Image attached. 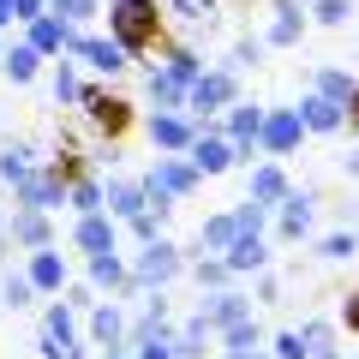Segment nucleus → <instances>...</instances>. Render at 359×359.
<instances>
[{
  "label": "nucleus",
  "mask_w": 359,
  "mask_h": 359,
  "mask_svg": "<svg viewBox=\"0 0 359 359\" xmlns=\"http://www.w3.org/2000/svg\"><path fill=\"white\" fill-rule=\"evenodd\" d=\"M108 36H114L126 54L156 48V36H162V13H156V0H120V6H108Z\"/></svg>",
  "instance_id": "f257e3e1"
},
{
  "label": "nucleus",
  "mask_w": 359,
  "mask_h": 359,
  "mask_svg": "<svg viewBox=\"0 0 359 359\" xmlns=\"http://www.w3.org/2000/svg\"><path fill=\"white\" fill-rule=\"evenodd\" d=\"M180 269H186L180 245L156 240V245H144V252H138V264H132V287H138V294H162V287L180 276Z\"/></svg>",
  "instance_id": "f03ea898"
},
{
  "label": "nucleus",
  "mask_w": 359,
  "mask_h": 359,
  "mask_svg": "<svg viewBox=\"0 0 359 359\" xmlns=\"http://www.w3.org/2000/svg\"><path fill=\"white\" fill-rule=\"evenodd\" d=\"M233 96H240L233 72H228V66H210V72L186 90V108H192V114H204V120H216V114H228V108H233Z\"/></svg>",
  "instance_id": "7ed1b4c3"
},
{
  "label": "nucleus",
  "mask_w": 359,
  "mask_h": 359,
  "mask_svg": "<svg viewBox=\"0 0 359 359\" xmlns=\"http://www.w3.org/2000/svg\"><path fill=\"white\" fill-rule=\"evenodd\" d=\"M198 186V168L186 156H156V168L144 174V192L150 198H186Z\"/></svg>",
  "instance_id": "20e7f679"
},
{
  "label": "nucleus",
  "mask_w": 359,
  "mask_h": 359,
  "mask_svg": "<svg viewBox=\"0 0 359 359\" xmlns=\"http://www.w3.org/2000/svg\"><path fill=\"white\" fill-rule=\"evenodd\" d=\"M72 54H78V60L90 66V72H102V78H114V72H126V66H132V54L120 48L114 36H84V30H78Z\"/></svg>",
  "instance_id": "39448f33"
},
{
  "label": "nucleus",
  "mask_w": 359,
  "mask_h": 359,
  "mask_svg": "<svg viewBox=\"0 0 359 359\" xmlns=\"http://www.w3.org/2000/svg\"><path fill=\"white\" fill-rule=\"evenodd\" d=\"M222 138H233V150L252 162L257 138H264V108H257V102H233L228 114H222Z\"/></svg>",
  "instance_id": "423d86ee"
},
{
  "label": "nucleus",
  "mask_w": 359,
  "mask_h": 359,
  "mask_svg": "<svg viewBox=\"0 0 359 359\" xmlns=\"http://www.w3.org/2000/svg\"><path fill=\"white\" fill-rule=\"evenodd\" d=\"M186 162L198 168V174H228L233 162H245L240 150H233V138H222V126H210V132H198V144H192V156Z\"/></svg>",
  "instance_id": "0eeeda50"
},
{
  "label": "nucleus",
  "mask_w": 359,
  "mask_h": 359,
  "mask_svg": "<svg viewBox=\"0 0 359 359\" xmlns=\"http://www.w3.org/2000/svg\"><path fill=\"white\" fill-rule=\"evenodd\" d=\"M299 138H306V120H299V108H269V114H264V138H257V150L287 156Z\"/></svg>",
  "instance_id": "6e6552de"
},
{
  "label": "nucleus",
  "mask_w": 359,
  "mask_h": 359,
  "mask_svg": "<svg viewBox=\"0 0 359 359\" xmlns=\"http://www.w3.org/2000/svg\"><path fill=\"white\" fill-rule=\"evenodd\" d=\"M13 198H18V210H42V216H48V210L66 204V180L54 174V168H36V174H30Z\"/></svg>",
  "instance_id": "1a4fd4ad"
},
{
  "label": "nucleus",
  "mask_w": 359,
  "mask_h": 359,
  "mask_svg": "<svg viewBox=\"0 0 359 359\" xmlns=\"http://www.w3.org/2000/svg\"><path fill=\"white\" fill-rule=\"evenodd\" d=\"M150 144L156 150H168V156H192V144H198V126L186 114H150Z\"/></svg>",
  "instance_id": "9d476101"
},
{
  "label": "nucleus",
  "mask_w": 359,
  "mask_h": 359,
  "mask_svg": "<svg viewBox=\"0 0 359 359\" xmlns=\"http://www.w3.org/2000/svg\"><path fill=\"white\" fill-rule=\"evenodd\" d=\"M78 252H90V257H102V252H120V222L108 216V210H96V216H78Z\"/></svg>",
  "instance_id": "9b49d317"
},
{
  "label": "nucleus",
  "mask_w": 359,
  "mask_h": 359,
  "mask_svg": "<svg viewBox=\"0 0 359 359\" xmlns=\"http://www.w3.org/2000/svg\"><path fill=\"white\" fill-rule=\"evenodd\" d=\"M78 108H84V114L96 120L102 132H126V120H132V114H126L132 102H120V96H108L102 84H84V96H78Z\"/></svg>",
  "instance_id": "f8f14e48"
},
{
  "label": "nucleus",
  "mask_w": 359,
  "mask_h": 359,
  "mask_svg": "<svg viewBox=\"0 0 359 359\" xmlns=\"http://www.w3.org/2000/svg\"><path fill=\"white\" fill-rule=\"evenodd\" d=\"M25 42L42 54V60H48V54H66V48H72V42H78V30L66 25L60 13H48V18H36V25H25Z\"/></svg>",
  "instance_id": "ddd939ff"
},
{
  "label": "nucleus",
  "mask_w": 359,
  "mask_h": 359,
  "mask_svg": "<svg viewBox=\"0 0 359 359\" xmlns=\"http://www.w3.org/2000/svg\"><path fill=\"white\" fill-rule=\"evenodd\" d=\"M306 0H276L269 6V30H264V42L269 48H294L299 42V30H306V13H299Z\"/></svg>",
  "instance_id": "4468645a"
},
{
  "label": "nucleus",
  "mask_w": 359,
  "mask_h": 359,
  "mask_svg": "<svg viewBox=\"0 0 359 359\" xmlns=\"http://www.w3.org/2000/svg\"><path fill=\"white\" fill-rule=\"evenodd\" d=\"M6 240L13 245H30V252H48V216H42V210H18L13 204V216H6Z\"/></svg>",
  "instance_id": "2eb2a0df"
},
{
  "label": "nucleus",
  "mask_w": 359,
  "mask_h": 359,
  "mask_svg": "<svg viewBox=\"0 0 359 359\" xmlns=\"http://www.w3.org/2000/svg\"><path fill=\"white\" fill-rule=\"evenodd\" d=\"M245 318H252V299H240L233 287H228V294H210V299H204V323H210L216 335H228L233 323H245Z\"/></svg>",
  "instance_id": "dca6fc26"
},
{
  "label": "nucleus",
  "mask_w": 359,
  "mask_h": 359,
  "mask_svg": "<svg viewBox=\"0 0 359 359\" xmlns=\"http://www.w3.org/2000/svg\"><path fill=\"white\" fill-rule=\"evenodd\" d=\"M102 192H108V216H120V222H132V216L150 210V192H144L138 180H108Z\"/></svg>",
  "instance_id": "f3484780"
},
{
  "label": "nucleus",
  "mask_w": 359,
  "mask_h": 359,
  "mask_svg": "<svg viewBox=\"0 0 359 359\" xmlns=\"http://www.w3.org/2000/svg\"><path fill=\"white\" fill-rule=\"evenodd\" d=\"M287 192H294V186H287V174H282L276 162L252 168V204H264V210H282V204H287Z\"/></svg>",
  "instance_id": "a211bd4d"
},
{
  "label": "nucleus",
  "mask_w": 359,
  "mask_h": 359,
  "mask_svg": "<svg viewBox=\"0 0 359 359\" xmlns=\"http://www.w3.org/2000/svg\"><path fill=\"white\" fill-rule=\"evenodd\" d=\"M299 120H306V132H341V126H347V108L311 90L306 102H299Z\"/></svg>",
  "instance_id": "6ab92c4d"
},
{
  "label": "nucleus",
  "mask_w": 359,
  "mask_h": 359,
  "mask_svg": "<svg viewBox=\"0 0 359 359\" xmlns=\"http://www.w3.org/2000/svg\"><path fill=\"white\" fill-rule=\"evenodd\" d=\"M311 222H318V198H311V192H287V204H282V240H306Z\"/></svg>",
  "instance_id": "aec40b11"
},
{
  "label": "nucleus",
  "mask_w": 359,
  "mask_h": 359,
  "mask_svg": "<svg viewBox=\"0 0 359 359\" xmlns=\"http://www.w3.org/2000/svg\"><path fill=\"white\" fill-rule=\"evenodd\" d=\"M311 90H318V96H330V102H341V108H353L359 78L341 72V66H318V72H311Z\"/></svg>",
  "instance_id": "412c9836"
},
{
  "label": "nucleus",
  "mask_w": 359,
  "mask_h": 359,
  "mask_svg": "<svg viewBox=\"0 0 359 359\" xmlns=\"http://www.w3.org/2000/svg\"><path fill=\"white\" fill-rule=\"evenodd\" d=\"M30 282H36V294H60L66 287V257L54 252H30Z\"/></svg>",
  "instance_id": "4be33fe9"
},
{
  "label": "nucleus",
  "mask_w": 359,
  "mask_h": 359,
  "mask_svg": "<svg viewBox=\"0 0 359 359\" xmlns=\"http://www.w3.org/2000/svg\"><path fill=\"white\" fill-rule=\"evenodd\" d=\"M30 174H36V150H30V144H6V150H0V180L18 192Z\"/></svg>",
  "instance_id": "5701e85b"
},
{
  "label": "nucleus",
  "mask_w": 359,
  "mask_h": 359,
  "mask_svg": "<svg viewBox=\"0 0 359 359\" xmlns=\"http://www.w3.org/2000/svg\"><path fill=\"white\" fill-rule=\"evenodd\" d=\"M233 240H240V222H233V216H210L204 228H198V245H204V252H216V257H228Z\"/></svg>",
  "instance_id": "b1692460"
},
{
  "label": "nucleus",
  "mask_w": 359,
  "mask_h": 359,
  "mask_svg": "<svg viewBox=\"0 0 359 359\" xmlns=\"http://www.w3.org/2000/svg\"><path fill=\"white\" fill-rule=\"evenodd\" d=\"M0 66H6V78H13V84H36V72H42V54L30 48V42H13Z\"/></svg>",
  "instance_id": "393cba45"
},
{
  "label": "nucleus",
  "mask_w": 359,
  "mask_h": 359,
  "mask_svg": "<svg viewBox=\"0 0 359 359\" xmlns=\"http://www.w3.org/2000/svg\"><path fill=\"white\" fill-rule=\"evenodd\" d=\"M264 264H269V245L257 240V233H240L233 252H228V269H233V276H245V269H264Z\"/></svg>",
  "instance_id": "a878e982"
},
{
  "label": "nucleus",
  "mask_w": 359,
  "mask_h": 359,
  "mask_svg": "<svg viewBox=\"0 0 359 359\" xmlns=\"http://www.w3.org/2000/svg\"><path fill=\"white\" fill-rule=\"evenodd\" d=\"M66 204L78 210V216H96V210H108V192H102V180H72V186H66Z\"/></svg>",
  "instance_id": "bb28decb"
},
{
  "label": "nucleus",
  "mask_w": 359,
  "mask_h": 359,
  "mask_svg": "<svg viewBox=\"0 0 359 359\" xmlns=\"http://www.w3.org/2000/svg\"><path fill=\"white\" fill-rule=\"evenodd\" d=\"M90 287H132V269L120 264V252L90 257Z\"/></svg>",
  "instance_id": "cd10ccee"
},
{
  "label": "nucleus",
  "mask_w": 359,
  "mask_h": 359,
  "mask_svg": "<svg viewBox=\"0 0 359 359\" xmlns=\"http://www.w3.org/2000/svg\"><path fill=\"white\" fill-rule=\"evenodd\" d=\"M162 66H168V72H174V78H180V84H186V90H192L198 78L210 72V66L198 60V48H168V60H162Z\"/></svg>",
  "instance_id": "c85d7f7f"
},
{
  "label": "nucleus",
  "mask_w": 359,
  "mask_h": 359,
  "mask_svg": "<svg viewBox=\"0 0 359 359\" xmlns=\"http://www.w3.org/2000/svg\"><path fill=\"white\" fill-rule=\"evenodd\" d=\"M30 299H36V282H30V269H13V276H6V282H0V306H30Z\"/></svg>",
  "instance_id": "c756f323"
},
{
  "label": "nucleus",
  "mask_w": 359,
  "mask_h": 359,
  "mask_svg": "<svg viewBox=\"0 0 359 359\" xmlns=\"http://www.w3.org/2000/svg\"><path fill=\"white\" fill-rule=\"evenodd\" d=\"M222 341H228V359H233V353H257V347H264V330H257V323L245 318V323H233V330L222 335Z\"/></svg>",
  "instance_id": "7c9ffc66"
},
{
  "label": "nucleus",
  "mask_w": 359,
  "mask_h": 359,
  "mask_svg": "<svg viewBox=\"0 0 359 359\" xmlns=\"http://www.w3.org/2000/svg\"><path fill=\"white\" fill-rule=\"evenodd\" d=\"M353 252H359V233H353V228L323 233V240H318V257H330V264H341V257H353Z\"/></svg>",
  "instance_id": "2f4dec72"
},
{
  "label": "nucleus",
  "mask_w": 359,
  "mask_h": 359,
  "mask_svg": "<svg viewBox=\"0 0 359 359\" xmlns=\"http://www.w3.org/2000/svg\"><path fill=\"white\" fill-rule=\"evenodd\" d=\"M192 276H198V287H210V294H228V276H233V269H228V257H204Z\"/></svg>",
  "instance_id": "473e14b6"
},
{
  "label": "nucleus",
  "mask_w": 359,
  "mask_h": 359,
  "mask_svg": "<svg viewBox=\"0 0 359 359\" xmlns=\"http://www.w3.org/2000/svg\"><path fill=\"white\" fill-rule=\"evenodd\" d=\"M54 102H78V96H84V84H78V66L72 60H60V66H54Z\"/></svg>",
  "instance_id": "72a5a7b5"
},
{
  "label": "nucleus",
  "mask_w": 359,
  "mask_h": 359,
  "mask_svg": "<svg viewBox=\"0 0 359 359\" xmlns=\"http://www.w3.org/2000/svg\"><path fill=\"white\" fill-rule=\"evenodd\" d=\"M168 13H174L180 25H210V18H216V0H168Z\"/></svg>",
  "instance_id": "f704fd0d"
},
{
  "label": "nucleus",
  "mask_w": 359,
  "mask_h": 359,
  "mask_svg": "<svg viewBox=\"0 0 359 359\" xmlns=\"http://www.w3.org/2000/svg\"><path fill=\"white\" fill-rule=\"evenodd\" d=\"M264 48H269L264 36H240V42H233V54H228V72H245V66H257V60H264Z\"/></svg>",
  "instance_id": "c9c22d12"
},
{
  "label": "nucleus",
  "mask_w": 359,
  "mask_h": 359,
  "mask_svg": "<svg viewBox=\"0 0 359 359\" xmlns=\"http://www.w3.org/2000/svg\"><path fill=\"white\" fill-rule=\"evenodd\" d=\"M54 13H60V18H66V25H72V30H84L90 18L102 13V0H54Z\"/></svg>",
  "instance_id": "e433bc0d"
},
{
  "label": "nucleus",
  "mask_w": 359,
  "mask_h": 359,
  "mask_svg": "<svg viewBox=\"0 0 359 359\" xmlns=\"http://www.w3.org/2000/svg\"><path fill=\"white\" fill-rule=\"evenodd\" d=\"M269 353L276 359H311V341H306V330H282L269 341Z\"/></svg>",
  "instance_id": "4c0bfd02"
},
{
  "label": "nucleus",
  "mask_w": 359,
  "mask_h": 359,
  "mask_svg": "<svg viewBox=\"0 0 359 359\" xmlns=\"http://www.w3.org/2000/svg\"><path fill=\"white\" fill-rule=\"evenodd\" d=\"M347 18H353V0H318V25H330V30H341Z\"/></svg>",
  "instance_id": "58836bf2"
},
{
  "label": "nucleus",
  "mask_w": 359,
  "mask_h": 359,
  "mask_svg": "<svg viewBox=\"0 0 359 359\" xmlns=\"http://www.w3.org/2000/svg\"><path fill=\"white\" fill-rule=\"evenodd\" d=\"M13 13H18V25H36V18L54 13V0H13Z\"/></svg>",
  "instance_id": "ea45409f"
},
{
  "label": "nucleus",
  "mask_w": 359,
  "mask_h": 359,
  "mask_svg": "<svg viewBox=\"0 0 359 359\" xmlns=\"http://www.w3.org/2000/svg\"><path fill=\"white\" fill-rule=\"evenodd\" d=\"M330 335H335V330H330L323 318H311V323H306V341H311V353H323V347H330Z\"/></svg>",
  "instance_id": "a19ab883"
},
{
  "label": "nucleus",
  "mask_w": 359,
  "mask_h": 359,
  "mask_svg": "<svg viewBox=\"0 0 359 359\" xmlns=\"http://www.w3.org/2000/svg\"><path fill=\"white\" fill-rule=\"evenodd\" d=\"M138 359H174V341H144Z\"/></svg>",
  "instance_id": "79ce46f5"
},
{
  "label": "nucleus",
  "mask_w": 359,
  "mask_h": 359,
  "mask_svg": "<svg viewBox=\"0 0 359 359\" xmlns=\"http://www.w3.org/2000/svg\"><path fill=\"white\" fill-rule=\"evenodd\" d=\"M276 294H282V282H276V276H264V282H257V299H264V306H276Z\"/></svg>",
  "instance_id": "37998d69"
},
{
  "label": "nucleus",
  "mask_w": 359,
  "mask_h": 359,
  "mask_svg": "<svg viewBox=\"0 0 359 359\" xmlns=\"http://www.w3.org/2000/svg\"><path fill=\"white\" fill-rule=\"evenodd\" d=\"M341 323H347V330H359V294H347V306H341Z\"/></svg>",
  "instance_id": "c03bdc74"
},
{
  "label": "nucleus",
  "mask_w": 359,
  "mask_h": 359,
  "mask_svg": "<svg viewBox=\"0 0 359 359\" xmlns=\"http://www.w3.org/2000/svg\"><path fill=\"white\" fill-rule=\"evenodd\" d=\"M347 174H359V120H353V156H347Z\"/></svg>",
  "instance_id": "a18cd8bd"
},
{
  "label": "nucleus",
  "mask_w": 359,
  "mask_h": 359,
  "mask_svg": "<svg viewBox=\"0 0 359 359\" xmlns=\"http://www.w3.org/2000/svg\"><path fill=\"white\" fill-rule=\"evenodd\" d=\"M6 25H18V13H13V0H0V30Z\"/></svg>",
  "instance_id": "49530a36"
},
{
  "label": "nucleus",
  "mask_w": 359,
  "mask_h": 359,
  "mask_svg": "<svg viewBox=\"0 0 359 359\" xmlns=\"http://www.w3.org/2000/svg\"><path fill=\"white\" fill-rule=\"evenodd\" d=\"M311 359H347V353H341V347H323V353H311Z\"/></svg>",
  "instance_id": "de8ad7c7"
},
{
  "label": "nucleus",
  "mask_w": 359,
  "mask_h": 359,
  "mask_svg": "<svg viewBox=\"0 0 359 359\" xmlns=\"http://www.w3.org/2000/svg\"><path fill=\"white\" fill-rule=\"evenodd\" d=\"M233 359H276V353H264V347H257V353H233Z\"/></svg>",
  "instance_id": "09e8293b"
},
{
  "label": "nucleus",
  "mask_w": 359,
  "mask_h": 359,
  "mask_svg": "<svg viewBox=\"0 0 359 359\" xmlns=\"http://www.w3.org/2000/svg\"><path fill=\"white\" fill-rule=\"evenodd\" d=\"M72 359H90V353H84V347H72Z\"/></svg>",
  "instance_id": "8fccbe9b"
},
{
  "label": "nucleus",
  "mask_w": 359,
  "mask_h": 359,
  "mask_svg": "<svg viewBox=\"0 0 359 359\" xmlns=\"http://www.w3.org/2000/svg\"><path fill=\"white\" fill-rule=\"evenodd\" d=\"M0 60H6V42H0Z\"/></svg>",
  "instance_id": "3c124183"
},
{
  "label": "nucleus",
  "mask_w": 359,
  "mask_h": 359,
  "mask_svg": "<svg viewBox=\"0 0 359 359\" xmlns=\"http://www.w3.org/2000/svg\"><path fill=\"white\" fill-rule=\"evenodd\" d=\"M108 6H120V0H108Z\"/></svg>",
  "instance_id": "603ef678"
},
{
  "label": "nucleus",
  "mask_w": 359,
  "mask_h": 359,
  "mask_svg": "<svg viewBox=\"0 0 359 359\" xmlns=\"http://www.w3.org/2000/svg\"><path fill=\"white\" fill-rule=\"evenodd\" d=\"M347 359H359V353H347Z\"/></svg>",
  "instance_id": "864d4df0"
},
{
  "label": "nucleus",
  "mask_w": 359,
  "mask_h": 359,
  "mask_svg": "<svg viewBox=\"0 0 359 359\" xmlns=\"http://www.w3.org/2000/svg\"><path fill=\"white\" fill-rule=\"evenodd\" d=\"M311 6H318V0H311Z\"/></svg>",
  "instance_id": "5fc2aeb1"
}]
</instances>
